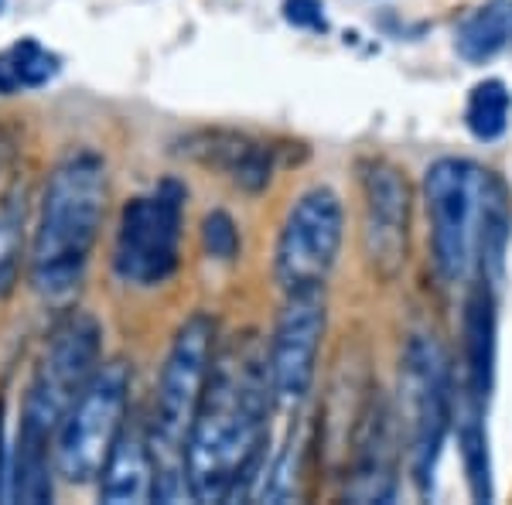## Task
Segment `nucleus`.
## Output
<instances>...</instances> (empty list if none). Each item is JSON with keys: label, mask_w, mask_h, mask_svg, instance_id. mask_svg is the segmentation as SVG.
I'll return each instance as SVG.
<instances>
[{"label": "nucleus", "mask_w": 512, "mask_h": 505, "mask_svg": "<svg viewBox=\"0 0 512 505\" xmlns=\"http://www.w3.org/2000/svg\"><path fill=\"white\" fill-rule=\"evenodd\" d=\"M270 362L253 345H229L212 359L185 441V471L195 502L233 499L253 478L267 444Z\"/></svg>", "instance_id": "obj_1"}, {"label": "nucleus", "mask_w": 512, "mask_h": 505, "mask_svg": "<svg viewBox=\"0 0 512 505\" xmlns=\"http://www.w3.org/2000/svg\"><path fill=\"white\" fill-rule=\"evenodd\" d=\"M434 263L448 284H465L478 270L485 284L502 280L509 243V192L495 171L465 157H441L424 175Z\"/></svg>", "instance_id": "obj_2"}, {"label": "nucleus", "mask_w": 512, "mask_h": 505, "mask_svg": "<svg viewBox=\"0 0 512 505\" xmlns=\"http://www.w3.org/2000/svg\"><path fill=\"white\" fill-rule=\"evenodd\" d=\"M106 164L93 151L69 154L48 175L31 246V284L52 304H69L82 284L106 215Z\"/></svg>", "instance_id": "obj_3"}, {"label": "nucleus", "mask_w": 512, "mask_h": 505, "mask_svg": "<svg viewBox=\"0 0 512 505\" xmlns=\"http://www.w3.org/2000/svg\"><path fill=\"white\" fill-rule=\"evenodd\" d=\"M99 349H103V328L93 314L69 311L52 328L24 393L18 437L35 444L52 441L62 417L99 369Z\"/></svg>", "instance_id": "obj_4"}, {"label": "nucleus", "mask_w": 512, "mask_h": 505, "mask_svg": "<svg viewBox=\"0 0 512 505\" xmlns=\"http://www.w3.org/2000/svg\"><path fill=\"white\" fill-rule=\"evenodd\" d=\"M130 396V366L106 362L93 372L86 389L62 417L55 430V468L65 482L86 485L96 482L117 444Z\"/></svg>", "instance_id": "obj_5"}, {"label": "nucleus", "mask_w": 512, "mask_h": 505, "mask_svg": "<svg viewBox=\"0 0 512 505\" xmlns=\"http://www.w3.org/2000/svg\"><path fill=\"white\" fill-rule=\"evenodd\" d=\"M400 400L414 482L420 495H431L434 468L451 427V369L434 338L414 335L407 342L400 366Z\"/></svg>", "instance_id": "obj_6"}, {"label": "nucleus", "mask_w": 512, "mask_h": 505, "mask_svg": "<svg viewBox=\"0 0 512 505\" xmlns=\"http://www.w3.org/2000/svg\"><path fill=\"white\" fill-rule=\"evenodd\" d=\"M181 202L185 192L164 181L154 195H140L123 205L113 267L127 284L154 287L175 273L181 243Z\"/></svg>", "instance_id": "obj_7"}, {"label": "nucleus", "mask_w": 512, "mask_h": 505, "mask_svg": "<svg viewBox=\"0 0 512 505\" xmlns=\"http://www.w3.org/2000/svg\"><path fill=\"white\" fill-rule=\"evenodd\" d=\"M345 215L332 188H311L291 205L277 239L274 273L284 294L304 287H325L338 250H342Z\"/></svg>", "instance_id": "obj_8"}, {"label": "nucleus", "mask_w": 512, "mask_h": 505, "mask_svg": "<svg viewBox=\"0 0 512 505\" xmlns=\"http://www.w3.org/2000/svg\"><path fill=\"white\" fill-rule=\"evenodd\" d=\"M321 335H325V291L304 287L287 294L267 359L274 396L284 407H297L315 383Z\"/></svg>", "instance_id": "obj_9"}, {"label": "nucleus", "mask_w": 512, "mask_h": 505, "mask_svg": "<svg viewBox=\"0 0 512 505\" xmlns=\"http://www.w3.org/2000/svg\"><path fill=\"white\" fill-rule=\"evenodd\" d=\"M366 192V256L376 273L393 277L407 260V226H410V192L400 171L386 161H373L362 175Z\"/></svg>", "instance_id": "obj_10"}, {"label": "nucleus", "mask_w": 512, "mask_h": 505, "mask_svg": "<svg viewBox=\"0 0 512 505\" xmlns=\"http://www.w3.org/2000/svg\"><path fill=\"white\" fill-rule=\"evenodd\" d=\"M154 447L151 437L140 434L137 427H123L110 458L99 471V499L110 505H140L154 499Z\"/></svg>", "instance_id": "obj_11"}, {"label": "nucleus", "mask_w": 512, "mask_h": 505, "mask_svg": "<svg viewBox=\"0 0 512 505\" xmlns=\"http://www.w3.org/2000/svg\"><path fill=\"white\" fill-rule=\"evenodd\" d=\"M390 407L383 400H373L366 413V427L359 437V461H355V478L349 485V499L355 502H386L393 499V424Z\"/></svg>", "instance_id": "obj_12"}, {"label": "nucleus", "mask_w": 512, "mask_h": 505, "mask_svg": "<svg viewBox=\"0 0 512 505\" xmlns=\"http://www.w3.org/2000/svg\"><path fill=\"white\" fill-rule=\"evenodd\" d=\"M465 372H468V393L472 403L482 407L492 393L495 379V297L492 284L478 280L465 301Z\"/></svg>", "instance_id": "obj_13"}, {"label": "nucleus", "mask_w": 512, "mask_h": 505, "mask_svg": "<svg viewBox=\"0 0 512 505\" xmlns=\"http://www.w3.org/2000/svg\"><path fill=\"white\" fill-rule=\"evenodd\" d=\"M512 45V0L475 7L454 31V48L465 62H489Z\"/></svg>", "instance_id": "obj_14"}, {"label": "nucleus", "mask_w": 512, "mask_h": 505, "mask_svg": "<svg viewBox=\"0 0 512 505\" xmlns=\"http://www.w3.org/2000/svg\"><path fill=\"white\" fill-rule=\"evenodd\" d=\"M205 161L216 164L222 171H229V178L246 188H263L270 181L267 157H263L260 147H253L250 140H243V137H226V134L209 137Z\"/></svg>", "instance_id": "obj_15"}, {"label": "nucleus", "mask_w": 512, "mask_h": 505, "mask_svg": "<svg viewBox=\"0 0 512 505\" xmlns=\"http://www.w3.org/2000/svg\"><path fill=\"white\" fill-rule=\"evenodd\" d=\"M458 451L461 465H465L468 488H472L475 502H492V465H489V437H485L482 424V407H472L465 413V420L458 424Z\"/></svg>", "instance_id": "obj_16"}, {"label": "nucleus", "mask_w": 512, "mask_h": 505, "mask_svg": "<svg viewBox=\"0 0 512 505\" xmlns=\"http://www.w3.org/2000/svg\"><path fill=\"white\" fill-rule=\"evenodd\" d=\"M509 110H512V96L499 79H485L478 82L468 96L465 106V127L472 130V137L478 140H499L509 127Z\"/></svg>", "instance_id": "obj_17"}, {"label": "nucleus", "mask_w": 512, "mask_h": 505, "mask_svg": "<svg viewBox=\"0 0 512 505\" xmlns=\"http://www.w3.org/2000/svg\"><path fill=\"white\" fill-rule=\"evenodd\" d=\"M55 59L38 45V41H24V45L11 48L0 59V93H14V89L41 86L45 79H52Z\"/></svg>", "instance_id": "obj_18"}, {"label": "nucleus", "mask_w": 512, "mask_h": 505, "mask_svg": "<svg viewBox=\"0 0 512 505\" xmlns=\"http://www.w3.org/2000/svg\"><path fill=\"white\" fill-rule=\"evenodd\" d=\"M202 243L205 253L216 256V260H233L239 250V233L236 222L226 212H209L202 222Z\"/></svg>", "instance_id": "obj_19"}, {"label": "nucleus", "mask_w": 512, "mask_h": 505, "mask_svg": "<svg viewBox=\"0 0 512 505\" xmlns=\"http://www.w3.org/2000/svg\"><path fill=\"white\" fill-rule=\"evenodd\" d=\"M284 18L297 28H325V14H321V0H287Z\"/></svg>", "instance_id": "obj_20"}, {"label": "nucleus", "mask_w": 512, "mask_h": 505, "mask_svg": "<svg viewBox=\"0 0 512 505\" xmlns=\"http://www.w3.org/2000/svg\"><path fill=\"white\" fill-rule=\"evenodd\" d=\"M4 4H7V0H0V7H4Z\"/></svg>", "instance_id": "obj_21"}]
</instances>
